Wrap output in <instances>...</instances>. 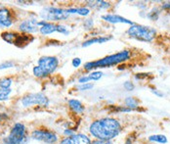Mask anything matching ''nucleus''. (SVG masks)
Returning a JSON list of instances; mask_svg holds the SVG:
<instances>
[{"mask_svg": "<svg viewBox=\"0 0 170 144\" xmlns=\"http://www.w3.org/2000/svg\"><path fill=\"white\" fill-rule=\"evenodd\" d=\"M15 66L14 62L12 61H6L2 64H0V70H5V69H9V68H13Z\"/></svg>", "mask_w": 170, "mask_h": 144, "instance_id": "obj_26", "label": "nucleus"}, {"mask_svg": "<svg viewBox=\"0 0 170 144\" xmlns=\"http://www.w3.org/2000/svg\"><path fill=\"white\" fill-rule=\"evenodd\" d=\"M28 140L26 126L23 123H16L10 129L7 136L3 138L4 144H25Z\"/></svg>", "mask_w": 170, "mask_h": 144, "instance_id": "obj_5", "label": "nucleus"}, {"mask_svg": "<svg viewBox=\"0 0 170 144\" xmlns=\"http://www.w3.org/2000/svg\"><path fill=\"white\" fill-rule=\"evenodd\" d=\"M31 138L38 141L44 142L46 144H56L59 141L58 134L47 129H37L31 132Z\"/></svg>", "mask_w": 170, "mask_h": 144, "instance_id": "obj_7", "label": "nucleus"}, {"mask_svg": "<svg viewBox=\"0 0 170 144\" xmlns=\"http://www.w3.org/2000/svg\"><path fill=\"white\" fill-rule=\"evenodd\" d=\"M90 76L87 75V76H82L81 78L78 79V82L80 83V84H82V83H87L88 82H90Z\"/></svg>", "mask_w": 170, "mask_h": 144, "instance_id": "obj_29", "label": "nucleus"}, {"mask_svg": "<svg viewBox=\"0 0 170 144\" xmlns=\"http://www.w3.org/2000/svg\"><path fill=\"white\" fill-rule=\"evenodd\" d=\"M68 10V13L69 15L71 14H78L80 16H87L89 15L90 10L86 7H79V8H69L66 9Z\"/></svg>", "mask_w": 170, "mask_h": 144, "instance_id": "obj_18", "label": "nucleus"}, {"mask_svg": "<svg viewBox=\"0 0 170 144\" xmlns=\"http://www.w3.org/2000/svg\"><path fill=\"white\" fill-rule=\"evenodd\" d=\"M124 103L126 105L125 107H127V108L131 110L137 108L139 105V101L136 98H134V97H127V98L124 100Z\"/></svg>", "mask_w": 170, "mask_h": 144, "instance_id": "obj_20", "label": "nucleus"}, {"mask_svg": "<svg viewBox=\"0 0 170 144\" xmlns=\"http://www.w3.org/2000/svg\"><path fill=\"white\" fill-rule=\"evenodd\" d=\"M72 64L74 68H78L81 65V59L80 58H73L72 61Z\"/></svg>", "mask_w": 170, "mask_h": 144, "instance_id": "obj_30", "label": "nucleus"}, {"mask_svg": "<svg viewBox=\"0 0 170 144\" xmlns=\"http://www.w3.org/2000/svg\"><path fill=\"white\" fill-rule=\"evenodd\" d=\"M93 86H94V84L93 83H82V84L80 85H78L77 86V89H79L80 91H84V90H89V89H91L93 88Z\"/></svg>", "mask_w": 170, "mask_h": 144, "instance_id": "obj_25", "label": "nucleus"}, {"mask_svg": "<svg viewBox=\"0 0 170 144\" xmlns=\"http://www.w3.org/2000/svg\"><path fill=\"white\" fill-rule=\"evenodd\" d=\"M69 106L75 114H82L85 110V107L83 106L82 103L77 99L69 100Z\"/></svg>", "mask_w": 170, "mask_h": 144, "instance_id": "obj_16", "label": "nucleus"}, {"mask_svg": "<svg viewBox=\"0 0 170 144\" xmlns=\"http://www.w3.org/2000/svg\"><path fill=\"white\" fill-rule=\"evenodd\" d=\"M88 76H90V79L91 80H99L103 76V73L100 71H93Z\"/></svg>", "mask_w": 170, "mask_h": 144, "instance_id": "obj_24", "label": "nucleus"}, {"mask_svg": "<svg viewBox=\"0 0 170 144\" xmlns=\"http://www.w3.org/2000/svg\"><path fill=\"white\" fill-rule=\"evenodd\" d=\"M8 118V116L6 115L5 113H0V122L1 120H4L5 119H7Z\"/></svg>", "mask_w": 170, "mask_h": 144, "instance_id": "obj_37", "label": "nucleus"}, {"mask_svg": "<svg viewBox=\"0 0 170 144\" xmlns=\"http://www.w3.org/2000/svg\"><path fill=\"white\" fill-rule=\"evenodd\" d=\"M152 92L154 93V94H155V95H158V96H159V97H162L163 96V94L162 93H161V92H158V90H152Z\"/></svg>", "mask_w": 170, "mask_h": 144, "instance_id": "obj_38", "label": "nucleus"}, {"mask_svg": "<svg viewBox=\"0 0 170 144\" xmlns=\"http://www.w3.org/2000/svg\"><path fill=\"white\" fill-rule=\"evenodd\" d=\"M84 26H87V28H92L93 26V20L92 19H87L84 23Z\"/></svg>", "mask_w": 170, "mask_h": 144, "instance_id": "obj_34", "label": "nucleus"}, {"mask_svg": "<svg viewBox=\"0 0 170 144\" xmlns=\"http://www.w3.org/2000/svg\"><path fill=\"white\" fill-rule=\"evenodd\" d=\"M130 58V52L128 50H123L115 54H112L106 56L104 58L96 60V61L87 62L84 64L85 71H92V70L101 69V68H108V67L119 65L120 63L127 61Z\"/></svg>", "mask_w": 170, "mask_h": 144, "instance_id": "obj_2", "label": "nucleus"}, {"mask_svg": "<svg viewBox=\"0 0 170 144\" xmlns=\"http://www.w3.org/2000/svg\"><path fill=\"white\" fill-rule=\"evenodd\" d=\"M33 40V37L31 35H26V33H22V35H18L17 38L14 42V45H17L18 47H24V46L28 45Z\"/></svg>", "mask_w": 170, "mask_h": 144, "instance_id": "obj_14", "label": "nucleus"}, {"mask_svg": "<svg viewBox=\"0 0 170 144\" xmlns=\"http://www.w3.org/2000/svg\"><path fill=\"white\" fill-rule=\"evenodd\" d=\"M58 32L62 33V35H68L69 32L68 28L66 26H62V25H58Z\"/></svg>", "mask_w": 170, "mask_h": 144, "instance_id": "obj_27", "label": "nucleus"}, {"mask_svg": "<svg viewBox=\"0 0 170 144\" xmlns=\"http://www.w3.org/2000/svg\"><path fill=\"white\" fill-rule=\"evenodd\" d=\"M121 132V123L115 118H101L90 123L89 133L95 139L112 141Z\"/></svg>", "mask_w": 170, "mask_h": 144, "instance_id": "obj_1", "label": "nucleus"}, {"mask_svg": "<svg viewBox=\"0 0 170 144\" xmlns=\"http://www.w3.org/2000/svg\"><path fill=\"white\" fill-rule=\"evenodd\" d=\"M13 25L12 14L8 8H0V26L10 28Z\"/></svg>", "mask_w": 170, "mask_h": 144, "instance_id": "obj_13", "label": "nucleus"}, {"mask_svg": "<svg viewBox=\"0 0 170 144\" xmlns=\"http://www.w3.org/2000/svg\"><path fill=\"white\" fill-rule=\"evenodd\" d=\"M102 19L104 21L111 23V24H128V25H134V23L130 20L124 18V17H121L119 15H115V14H106L102 16Z\"/></svg>", "mask_w": 170, "mask_h": 144, "instance_id": "obj_12", "label": "nucleus"}, {"mask_svg": "<svg viewBox=\"0 0 170 144\" xmlns=\"http://www.w3.org/2000/svg\"><path fill=\"white\" fill-rule=\"evenodd\" d=\"M149 141L155 142V143H161V144H166L167 143V137L163 134H155L149 136Z\"/></svg>", "mask_w": 170, "mask_h": 144, "instance_id": "obj_19", "label": "nucleus"}, {"mask_svg": "<svg viewBox=\"0 0 170 144\" xmlns=\"http://www.w3.org/2000/svg\"><path fill=\"white\" fill-rule=\"evenodd\" d=\"M21 102L24 107H31L33 105L45 107L49 104V99L47 96L41 92L29 93V94H26L23 97Z\"/></svg>", "mask_w": 170, "mask_h": 144, "instance_id": "obj_8", "label": "nucleus"}, {"mask_svg": "<svg viewBox=\"0 0 170 144\" xmlns=\"http://www.w3.org/2000/svg\"><path fill=\"white\" fill-rule=\"evenodd\" d=\"M123 87L126 90H128V91H132V90L134 89V84H133L131 82H126L123 83Z\"/></svg>", "mask_w": 170, "mask_h": 144, "instance_id": "obj_28", "label": "nucleus"}, {"mask_svg": "<svg viewBox=\"0 0 170 144\" xmlns=\"http://www.w3.org/2000/svg\"><path fill=\"white\" fill-rule=\"evenodd\" d=\"M161 7H162V9H163V10H170V1L163 3Z\"/></svg>", "mask_w": 170, "mask_h": 144, "instance_id": "obj_36", "label": "nucleus"}, {"mask_svg": "<svg viewBox=\"0 0 170 144\" xmlns=\"http://www.w3.org/2000/svg\"><path fill=\"white\" fill-rule=\"evenodd\" d=\"M147 76H149V73H137V75L135 76V79H144Z\"/></svg>", "mask_w": 170, "mask_h": 144, "instance_id": "obj_32", "label": "nucleus"}, {"mask_svg": "<svg viewBox=\"0 0 170 144\" xmlns=\"http://www.w3.org/2000/svg\"><path fill=\"white\" fill-rule=\"evenodd\" d=\"M93 3L92 6H94L99 10H103V9H108L111 7V3L107 2V1H103V0H98V1H91Z\"/></svg>", "mask_w": 170, "mask_h": 144, "instance_id": "obj_21", "label": "nucleus"}, {"mask_svg": "<svg viewBox=\"0 0 170 144\" xmlns=\"http://www.w3.org/2000/svg\"><path fill=\"white\" fill-rule=\"evenodd\" d=\"M11 92H12L11 88H1L0 89V101H5V100H7Z\"/></svg>", "mask_w": 170, "mask_h": 144, "instance_id": "obj_22", "label": "nucleus"}, {"mask_svg": "<svg viewBox=\"0 0 170 144\" xmlns=\"http://www.w3.org/2000/svg\"><path fill=\"white\" fill-rule=\"evenodd\" d=\"M127 33L130 37H133L143 42H151L155 37L156 31L151 26L141 25H132L128 29Z\"/></svg>", "mask_w": 170, "mask_h": 144, "instance_id": "obj_4", "label": "nucleus"}, {"mask_svg": "<svg viewBox=\"0 0 170 144\" xmlns=\"http://www.w3.org/2000/svg\"><path fill=\"white\" fill-rule=\"evenodd\" d=\"M90 144H112V141H106V140H99V139H95L91 141Z\"/></svg>", "mask_w": 170, "mask_h": 144, "instance_id": "obj_31", "label": "nucleus"}, {"mask_svg": "<svg viewBox=\"0 0 170 144\" xmlns=\"http://www.w3.org/2000/svg\"><path fill=\"white\" fill-rule=\"evenodd\" d=\"M91 141L90 137L84 133H74L71 136H66L58 144H90Z\"/></svg>", "mask_w": 170, "mask_h": 144, "instance_id": "obj_9", "label": "nucleus"}, {"mask_svg": "<svg viewBox=\"0 0 170 144\" xmlns=\"http://www.w3.org/2000/svg\"><path fill=\"white\" fill-rule=\"evenodd\" d=\"M12 82H13L12 79L4 78V79H0V87H1V88H10Z\"/></svg>", "mask_w": 170, "mask_h": 144, "instance_id": "obj_23", "label": "nucleus"}, {"mask_svg": "<svg viewBox=\"0 0 170 144\" xmlns=\"http://www.w3.org/2000/svg\"><path fill=\"white\" fill-rule=\"evenodd\" d=\"M59 66V60L54 56H42L38 59L37 66L33 67V75L36 78H46L54 73Z\"/></svg>", "mask_w": 170, "mask_h": 144, "instance_id": "obj_3", "label": "nucleus"}, {"mask_svg": "<svg viewBox=\"0 0 170 144\" xmlns=\"http://www.w3.org/2000/svg\"><path fill=\"white\" fill-rule=\"evenodd\" d=\"M38 26L39 32L43 35H48L53 32H58V25L54 24V23H49L41 20V21L38 22Z\"/></svg>", "mask_w": 170, "mask_h": 144, "instance_id": "obj_11", "label": "nucleus"}, {"mask_svg": "<svg viewBox=\"0 0 170 144\" xmlns=\"http://www.w3.org/2000/svg\"><path fill=\"white\" fill-rule=\"evenodd\" d=\"M40 17L43 21L53 23V22L65 21V20H66L69 17V14L68 13V10L66 9L49 6V7H45L41 10Z\"/></svg>", "mask_w": 170, "mask_h": 144, "instance_id": "obj_6", "label": "nucleus"}, {"mask_svg": "<svg viewBox=\"0 0 170 144\" xmlns=\"http://www.w3.org/2000/svg\"><path fill=\"white\" fill-rule=\"evenodd\" d=\"M148 17H149L150 19H152V20H156V19H158V15H155V11H152V12L148 15Z\"/></svg>", "mask_w": 170, "mask_h": 144, "instance_id": "obj_35", "label": "nucleus"}, {"mask_svg": "<svg viewBox=\"0 0 170 144\" xmlns=\"http://www.w3.org/2000/svg\"><path fill=\"white\" fill-rule=\"evenodd\" d=\"M64 134L66 135V136H71L72 134H74V132H73V130L71 129H66L64 130Z\"/></svg>", "mask_w": 170, "mask_h": 144, "instance_id": "obj_33", "label": "nucleus"}, {"mask_svg": "<svg viewBox=\"0 0 170 144\" xmlns=\"http://www.w3.org/2000/svg\"><path fill=\"white\" fill-rule=\"evenodd\" d=\"M109 39H112V36H99V37H93V38H90L83 42L82 47H88V46L92 45V44H96V43L102 44V43L109 41Z\"/></svg>", "mask_w": 170, "mask_h": 144, "instance_id": "obj_15", "label": "nucleus"}, {"mask_svg": "<svg viewBox=\"0 0 170 144\" xmlns=\"http://www.w3.org/2000/svg\"><path fill=\"white\" fill-rule=\"evenodd\" d=\"M17 36H18V33L13 32H4L1 33L2 39L7 43H10V44H14Z\"/></svg>", "mask_w": 170, "mask_h": 144, "instance_id": "obj_17", "label": "nucleus"}, {"mask_svg": "<svg viewBox=\"0 0 170 144\" xmlns=\"http://www.w3.org/2000/svg\"><path fill=\"white\" fill-rule=\"evenodd\" d=\"M38 22L39 21L34 18L26 19L19 25V31L24 33H29V35L37 32L39 29Z\"/></svg>", "mask_w": 170, "mask_h": 144, "instance_id": "obj_10", "label": "nucleus"}]
</instances>
